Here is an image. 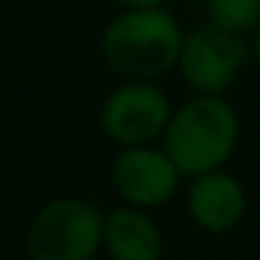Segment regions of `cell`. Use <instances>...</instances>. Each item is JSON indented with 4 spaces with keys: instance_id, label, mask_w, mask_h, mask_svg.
<instances>
[{
    "instance_id": "1",
    "label": "cell",
    "mask_w": 260,
    "mask_h": 260,
    "mask_svg": "<svg viewBox=\"0 0 260 260\" xmlns=\"http://www.w3.org/2000/svg\"><path fill=\"white\" fill-rule=\"evenodd\" d=\"M182 23L165 6L123 9L101 31V59L115 76L159 81L174 73L185 45Z\"/></svg>"
},
{
    "instance_id": "2",
    "label": "cell",
    "mask_w": 260,
    "mask_h": 260,
    "mask_svg": "<svg viewBox=\"0 0 260 260\" xmlns=\"http://www.w3.org/2000/svg\"><path fill=\"white\" fill-rule=\"evenodd\" d=\"M241 140L238 109L224 95H190L174 107L162 148L171 154L179 171L190 176L226 168Z\"/></svg>"
},
{
    "instance_id": "3",
    "label": "cell",
    "mask_w": 260,
    "mask_h": 260,
    "mask_svg": "<svg viewBox=\"0 0 260 260\" xmlns=\"http://www.w3.org/2000/svg\"><path fill=\"white\" fill-rule=\"evenodd\" d=\"M104 213L81 196L51 199L34 213L25 235L31 260H95L104 249Z\"/></svg>"
},
{
    "instance_id": "4",
    "label": "cell",
    "mask_w": 260,
    "mask_h": 260,
    "mask_svg": "<svg viewBox=\"0 0 260 260\" xmlns=\"http://www.w3.org/2000/svg\"><path fill=\"white\" fill-rule=\"evenodd\" d=\"M249 62L252 48L246 37L230 34L207 20L185 34L176 73L190 95H226Z\"/></svg>"
},
{
    "instance_id": "5",
    "label": "cell",
    "mask_w": 260,
    "mask_h": 260,
    "mask_svg": "<svg viewBox=\"0 0 260 260\" xmlns=\"http://www.w3.org/2000/svg\"><path fill=\"white\" fill-rule=\"evenodd\" d=\"M174 115L171 95L157 81L120 79L118 87L107 92L98 112L101 132L120 148L159 143Z\"/></svg>"
},
{
    "instance_id": "6",
    "label": "cell",
    "mask_w": 260,
    "mask_h": 260,
    "mask_svg": "<svg viewBox=\"0 0 260 260\" xmlns=\"http://www.w3.org/2000/svg\"><path fill=\"white\" fill-rule=\"evenodd\" d=\"M182 179L185 174L179 165L157 143L120 148L109 165V182L118 199L140 210H157L168 204L179 193Z\"/></svg>"
},
{
    "instance_id": "7",
    "label": "cell",
    "mask_w": 260,
    "mask_h": 260,
    "mask_svg": "<svg viewBox=\"0 0 260 260\" xmlns=\"http://www.w3.org/2000/svg\"><path fill=\"white\" fill-rule=\"evenodd\" d=\"M187 215L202 232L210 235H226L238 230L246 218L249 196L243 182L226 168H215L207 174L190 176L187 185Z\"/></svg>"
},
{
    "instance_id": "8",
    "label": "cell",
    "mask_w": 260,
    "mask_h": 260,
    "mask_svg": "<svg viewBox=\"0 0 260 260\" xmlns=\"http://www.w3.org/2000/svg\"><path fill=\"white\" fill-rule=\"evenodd\" d=\"M104 252L109 260H162L165 235L148 210L120 204L104 218Z\"/></svg>"
},
{
    "instance_id": "9",
    "label": "cell",
    "mask_w": 260,
    "mask_h": 260,
    "mask_svg": "<svg viewBox=\"0 0 260 260\" xmlns=\"http://www.w3.org/2000/svg\"><path fill=\"white\" fill-rule=\"evenodd\" d=\"M207 20L249 40L260 25V0H207Z\"/></svg>"
},
{
    "instance_id": "10",
    "label": "cell",
    "mask_w": 260,
    "mask_h": 260,
    "mask_svg": "<svg viewBox=\"0 0 260 260\" xmlns=\"http://www.w3.org/2000/svg\"><path fill=\"white\" fill-rule=\"evenodd\" d=\"M120 9H154V6H165L168 0H115Z\"/></svg>"
},
{
    "instance_id": "11",
    "label": "cell",
    "mask_w": 260,
    "mask_h": 260,
    "mask_svg": "<svg viewBox=\"0 0 260 260\" xmlns=\"http://www.w3.org/2000/svg\"><path fill=\"white\" fill-rule=\"evenodd\" d=\"M249 48H252V59L257 62V68H260V25L252 31V37H249Z\"/></svg>"
},
{
    "instance_id": "12",
    "label": "cell",
    "mask_w": 260,
    "mask_h": 260,
    "mask_svg": "<svg viewBox=\"0 0 260 260\" xmlns=\"http://www.w3.org/2000/svg\"><path fill=\"white\" fill-rule=\"evenodd\" d=\"M190 3H202V6H207V0H190Z\"/></svg>"
}]
</instances>
